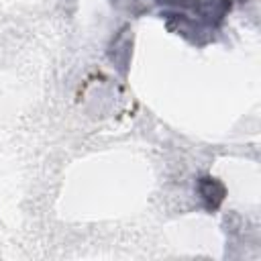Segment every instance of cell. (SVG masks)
Wrapping results in <instances>:
<instances>
[{"label":"cell","mask_w":261,"mask_h":261,"mask_svg":"<svg viewBox=\"0 0 261 261\" xmlns=\"http://www.w3.org/2000/svg\"><path fill=\"white\" fill-rule=\"evenodd\" d=\"M196 190H198V194H200V198H202L204 208L210 210V212L216 210V208L222 204L224 196H226L224 184H222L220 179L212 177V175H202V177H198Z\"/></svg>","instance_id":"6da1fadb"},{"label":"cell","mask_w":261,"mask_h":261,"mask_svg":"<svg viewBox=\"0 0 261 261\" xmlns=\"http://www.w3.org/2000/svg\"><path fill=\"white\" fill-rule=\"evenodd\" d=\"M222 2H226V4H230V2H243V0H222Z\"/></svg>","instance_id":"7a4b0ae2"}]
</instances>
